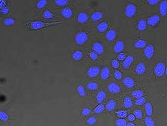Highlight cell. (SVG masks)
Returning <instances> with one entry per match:
<instances>
[{"mask_svg": "<svg viewBox=\"0 0 167 126\" xmlns=\"http://www.w3.org/2000/svg\"><path fill=\"white\" fill-rule=\"evenodd\" d=\"M114 78L117 80H120L122 78V74L119 70H115V72L114 73Z\"/></svg>", "mask_w": 167, "mask_h": 126, "instance_id": "b9f144b4", "label": "cell"}, {"mask_svg": "<svg viewBox=\"0 0 167 126\" xmlns=\"http://www.w3.org/2000/svg\"><path fill=\"white\" fill-rule=\"evenodd\" d=\"M145 102H146V99L145 97H142L136 100V104L137 105H142L144 103H145Z\"/></svg>", "mask_w": 167, "mask_h": 126, "instance_id": "ee69618b", "label": "cell"}, {"mask_svg": "<svg viewBox=\"0 0 167 126\" xmlns=\"http://www.w3.org/2000/svg\"><path fill=\"white\" fill-rule=\"evenodd\" d=\"M106 98V93L104 91H101L100 92H98V93L96 95V101L98 103H102L104 99Z\"/></svg>", "mask_w": 167, "mask_h": 126, "instance_id": "ffe728a7", "label": "cell"}, {"mask_svg": "<svg viewBox=\"0 0 167 126\" xmlns=\"http://www.w3.org/2000/svg\"><path fill=\"white\" fill-rule=\"evenodd\" d=\"M6 7V1L5 0H0V9Z\"/></svg>", "mask_w": 167, "mask_h": 126, "instance_id": "681fc988", "label": "cell"}, {"mask_svg": "<svg viewBox=\"0 0 167 126\" xmlns=\"http://www.w3.org/2000/svg\"><path fill=\"white\" fill-rule=\"evenodd\" d=\"M43 18L44 19H52L55 18V15L50 11V10H45L43 13Z\"/></svg>", "mask_w": 167, "mask_h": 126, "instance_id": "1f68e13d", "label": "cell"}, {"mask_svg": "<svg viewBox=\"0 0 167 126\" xmlns=\"http://www.w3.org/2000/svg\"><path fill=\"white\" fill-rule=\"evenodd\" d=\"M9 12V9L8 7H7V6H6L5 8H3V9H1V10H0V12H1V14L2 15H7V14H8Z\"/></svg>", "mask_w": 167, "mask_h": 126, "instance_id": "7dc6e473", "label": "cell"}, {"mask_svg": "<svg viewBox=\"0 0 167 126\" xmlns=\"http://www.w3.org/2000/svg\"><path fill=\"white\" fill-rule=\"evenodd\" d=\"M127 126H135V125L132 122H129V124H127Z\"/></svg>", "mask_w": 167, "mask_h": 126, "instance_id": "f5cc1de1", "label": "cell"}, {"mask_svg": "<svg viewBox=\"0 0 167 126\" xmlns=\"http://www.w3.org/2000/svg\"><path fill=\"white\" fill-rule=\"evenodd\" d=\"M103 17V14L101 12H94L91 15V20L92 21H98L102 19Z\"/></svg>", "mask_w": 167, "mask_h": 126, "instance_id": "ac0fdd59", "label": "cell"}, {"mask_svg": "<svg viewBox=\"0 0 167 126\" xmlns=\"http://www.w3.org/2000/svg\"><path fill=\"white\" fill-rule=\"evenodd\" d=\"M115 125L116 126H127V122L124 119L119 118L115 121Z\"/></svg>", "mask_w": 167, "mask_h": 126, "instance_id": "d6a6232c", "label": "cell"}, {"mask_svg": "<svg viewBox=\"0 0 167 126\" xmlns=\"http://www.w3.org/2000/svg\"><path fill=\"white\" fill-rule=\"evenodd\" d=\"M93 50L98 54H101L104 53V46L100 43H96L93 45Z\"/></svg>", "mask_w": 167, "mask_h": 126, "instance_id": "8fae6325", "label": "cell"}, {"mask_svg": "<svg viewBox=\"0 0 167 126\" xmlns=\"http://www.w3.org/2000/svg\"><path fill=\"white\" fill-rule=\"evenodd\" d=\"M136 13V7L135 4H130L125 8V15L127 18H132Z\"/></svg>", "mask_w": 167, "mask_h": 126, "instance_id": "277c9868", "label": "cell"}, {"mask_svg": "<svg viewBox=\"0 0 167 126\" xmlns=\"http://www.w3.org/2000/svg\"><path fill=\"white\" fill-rule=\"evenodd\" d=\"M100 73V68L96 66L90 67L88 70V76L90 78H94Z\"/></svg>", "mask_w": 167, "mask_h": 126, "instance_id": "52a82bcc", "label": "cell"}, {"mask_svg": "<svg viewBox=\"0 0 167 126\" xmlns=\"http://www.w3.org/2000/svg\"><path fill=\"white\" fill-rule=\"evenodd\" d=\"M88 39V36L86 32H80L78 33L75 37V41L77 44L82 45L84 44Z\"/></svg>", "mask_w": 167, "mask_h": 126, "instance_id": "7a4b0ae2", "label": "cell"}, {"mask_svg": "<svg viewBox=\"0 0 167 126\" xmlns=\"http://www.w3.org/2000/svg\"><path fill=\"white\" fill-rule=\"evenodd\" d=\"M88 19V15L85 12H82L78 15V22H79V23H81V24L85 23V22H87Z\"/></svg>", "mask_w": 167, "mask_h": 126, "instance_id": "9a60e30c", "label": "cell"}, {"mask_svg": "<svg viewBox=\"0 0 167 126\" xmlns=\"http://www.w3.org/2000/svg\"><path fill=\"white\" fill-rule=\"evenodd\" d=\"M160 20V18L158 15H153L148 18L146 23L151 26H155L159 23Z\"/></svg>", "mask_w": 167, "mask_h": 126, "instance_id": "8992f818", "label": "cell"}, {"mask_svg": "<svg viewBox=\"0 0 167 126\" xmlns=\"http://www.w3.org/2000/svg\"><path fill=\"white\" fill-rule=\"evenodd\" d=\"M146 22L145 20H140L137 24V28L140 31H144L146 28Z\"/></svg>", "mask_w": 167, "mask_h": 126, "instance_id": "cb8c5ba5", "label": "cell"}, {"mask_svg": "<svg viewBox=\"0 0 167 126\" xmlns=\"http://www.w3.org/2000/svg\"><path fill=\"white\" fill-rule=\"evenodd\" d=\"M165 64L162 62H160L156 64L154 71H155V74L157 77H160L164 75L165 73Z\"/></svg>", "mask_w": 167, "mask_h": 126, "instance_id": "3957f363", "label": "cell"}, {"mask_svg": "<svg viewBox=\"0 0 167 126\" xmlns=\"http://www.w3.org/2000/svg\"><path fill=\"white\" fill-rule=\"evenodd\" d=\"M123 105L124 106V107H126V108L131 107H132V105H133L132 100L131 99V98H130L129 97H126L124 99Z\"/></svg>", "mask_w": 167, "mask_h": 126, "instance_id": "d4e9b609", "label": "cell"}, {"mask_svg": "<svg viewBox=\"0 0 167 126\" xmlns=\"http://www.w3.org/2000/svg\"><path fill=\"white\" fill-rule=\"evenodd\" d=\"M135 116L134 115V114H130L129 116H128V119H129L130 122H132L135 120Z\"/></svg>", "mask_w": 167, "mask_h": 126, "instance_id": "f907efd6", "label": "cell"}, {"mask_svg": "<svg viewBox=\"0 0 167 126\" xmlns=\"http://www.w3.org/2000/svg\"><path fill=\"white\" fill-rule=\"evenodd\" d=\"M145 71H146V66L144 63H140L136 66V73L138 74V75H143V74L145 73Z\"/></svg>", "mask_w": 167, "mask_h": 126, "instance_id": "2e32d148", "label": "cell"}, {"mask_svg": "<svg viewBox=\"0 0 167 126\" xmlns=\"http://www.w3.org/2000/svg\"><path fill=\"white\" fill-rule=\"evenodd\" d=\"M0 126H1V125H0Z\"/></svg>", "mask_w": 167, "mask_h": 126, "instance_id": "11a10c76", "label": "cell"}, {"mask_svg": "<svg viewBox=\"0 0 167 126\" xmlns=\"http://www.w3.org/2000/svg\"><path fill=\"white\" fill-rule=\"evenodd\" d=\"M134 57L132 56L129 55V56H127L123 63V67L124 69H128L130 66V64L132 63Z\"/></svg>", "mask_w": 167, "mask_h": 126, "instance_id": "d6986e66", "label": "cell"}, {"mask_svg": "<svg viewBox=\"0 0 167 126\" xmlns=\"http://www.w3.org/2000/svg\"><path fill=\"white\" fill-rule=\"evenodd\" d=\"M147 2H148V3L150 5H156L158 4L159 1V0H149V1Z\"/></svg>", "mask_w": 167, "mask_h": 126, "instance_id": "816d5d0a", "label": "cell"}, {"mask_svg": "<svg viewBox=\"0 0 167 126\" xmlns=\"http://www.w3.org/2000/svg\"><path fill=\"white\" fill-rule=\"evenodd\" d=\"M9 115L7 113L3 111H0V120L3 122H7L9 120Z\"/></svg>", "mask_w": 167, "mask_h": 126, "instance_id": "f1b7e54d", "label": "cell"}, {"mask_svg": "<svg viewBox=\"0 0 167 126\" xmlns=\"http://www.w3.org/2000/svg\"><path fill=\"white\" fill-rule=\"evenodd\" d=\"M110 76V69L108 67H104L102 71H101V79L106 80L109 78Z\"/></svg>", "mask_w": 167, "mask_h": 126, "instance_id": "e0dca14e", "label": "cell"}, {"mask_svg": "<svg viewBox=\"0 0 167 126\" xmlns=\"http://www.w3.org/2000/svg\"><path fill=\"white\" fill-rule=\"evenodd\" d=\"M104 105L102 104H100V105H98L97 107H95L94 109V113L96 114H101V113H102L104 110Z\"/></svg>", "mask_w": 167, "mask_h": 126, "instance_id": "8d00e7d4", "label": "cell"}, {"mask_svg": "<svg viewBox=\"0 0 167 126\" xmlns=\"http://www.w3.org/2000/svg\"><path fill=\"white\" fill-rule=\"evenodd\" d=\"M116 101H114V100H110V101L108 102L106 104V110L109 111H111L114 110V109L116 107Z\"/></svg>", "mask_w": 167, "mask_h": 126, "instance_id": "7402d4cb", "label": "cell"}, {"mask_svg": "<svg viewBox=\"0 0 167 126\" xmlns=\"http://www.w3.org/2000/svg\"><path fill=\"white\" fill-rule=\"evenodd\" d=\"M132 97L136 99H140L143 97L144 95V92L142 91H140V90H136V91H133L132 93Z\"/></svg>", "mask_w": 167, "mask_h": 126, "instance_id": "4dcf8cb0", "label": "cell"}, {"mask_svg": "<svg viewBox=\"0 0 167 126\" xmlns=\"http://www.w3.org/2000/svg\"><path fill=\"white\" fill-rule=\"evenodd\" d=\"M60 22H45L42 21H34L29 24V28L32 30H40V29L52 26Z\"/></svg>", "mask_w": 167, "mask_h": 126, "instance_id": "6da1fadb", "label": "cell"}, {"mask_svg": "<svg viewBox=\"0 0 167 126\" xmlns=\"http://www.w3.org/2000/svg\"><path fill=\"white\" fill-rule=\"evenodd\" d=\"M154 53H155V48H154L153 45L149 44L148 46H146L144 50V54L146 58L148 59H150L152 58Z\"/></svg>", "mask_w": 167, "mask_h": 126, "instance_id": "5b68a950", "label": "cell"}, {"mask_svg": "<svg viewBox=\"0 0 167 126\" xmlns=\"http://www.w3.org/2000/svg\"><path fill=\"white\" fill-rule=\"evenodd\" d=\"M46 4H47V1H45V0H40V1H38L37 2L36 7L38 9H42L46 5Z\"/></svg>", "mask_w": 167, "mask_h": 126, "instance_id": "f35d334b", "label": "cell"}, {"mask_svg": "<svg viewBox=\"0 0 167 126\" xmlns=\"http://www.w3.org/2000/svg\"><path fill=\"white\" fill-rule=\"evenodd\" d=\"M134 115H135V117L138 119H141L143 117L142 112L141 110H140V109H136V110H135V111H134Z\"/></svg>", "mask_w": 167, "mask_h": 126, "instance_id": "ab89813d", "label": "cell"}, {"mask_svg": "<svg viewBox=\"0 0 167 126\" xmlns=\"http://www.w3.org/2000/svg\"><path fill=\"white\" fill-rule=\"evenodd\" d=\"M15 24V20L12 18H5L4 20V24L6 26H10L14 25Z\"/></svg>", "mask_w": 167, "mask_h": 126, "instance_id": "f546056e", "label": "cell"}, {"mask_svg": "<svg viewBox=\"0 0 167 126\" xmlns=\"http://www.w3.org/2000/svg\"><path fill=\"white\" fill-rule=\"evenodd\" d=\"M83 58V53L80 50H76L72 54V59L74 60H80Z\"/></svg>", "mask_w": 167, "mask_h": 126, "instance_id": "4316f807", "label": "cell"}, {"mask_svg": "<svg viewBox=\"0 0 167 126\" xmlns=\"http://www.w3.org/2000/svg\"><path fill=\"white\" fill-rule=\"evenodd\" d=\"M62 15L65 19H70L73 15V12L70 8H65L61 12Z\"/></svg>", "mask_w": 167, "mask_h": 126, "instance_id": "9c48e42d", "label": "cell"}, {"mask_svg": "<svg viewBox=\"0 0 167 126\" xmlns=\"http://www.w3.org/2000/svg\"><path fill=\"white\" fill-rule=\"evenodd\" d=\"M124 48V43L123 41L119 40L118 41L117 43L114 45V50L116 53H122Z\"/></svg>", "mask_w": 167, "mask_h": 126, "instance_id": "30bf717a", "label": "cell"}, {"mask_svg": "<svg viewBox=\"0 0 167 126\" xmlns=\"http://www.w3.org/2000/svg\"><path fill=\"white\" fill-rule=\"evenodd\" d=\"M165 73H166V75L167 76V67H166V69H165Z\"/></svg>", "mask_w": 167, "mask_h": 126, "instance_id": "db71d44e", "label": "cell"}, {"mask_svg": "<svg viewBox=\"0 0 167 126\" xmlns=\"http://www.w3.org/2000/svg\"><path fill=\"white\" fill-rule=\"evenodd\" d=\"M108 26H109V24H108L107 22H102V23L98 25L97 30L100 32H104L106 30Z\"/></svg>", "mask_w": 167, "mask_h": 126, "instance_id": "484cf974", "label": "cell"}, {"mask_svg": "<svg viewBox=\"0 0 167 126\" xmlns=\"http://www.w3.org/2000/svg\"><path fill=\"white\" fill-rule=\"evenodd\" d=\"M126 59V54L124 53H120L119 55L118 56V60L120 61H123Z\"/></svg>", "mask_w": 167, "mask_h": 126, "instance_id": "c3c4849f", "label": "cell"}, {"mask_svg": "<svg viewBox=\"0 0 167 126\" xmlns=\"http://www.w3.org/2000/svg\"><path fill=\"white\" fill-rule=\"evenodd\" d=\"M116 36V32L115 30H110L106 34V38L108 41H113Z\"/></svg>", "mask_w": 167, "mask_h": 126, "instance_id": "5bb4252c", "label": "cell"}, {"mask_svg": "<svg viewBox=\"0 0 167 126\" xmlns=\"http://www.w3.org/2000/svg\"><path fill=\"white\" fill-rule=\"evenodd\" d=\"M145 124L146 126H155V122L151 117L147 116L145 118Z\"/></svg>", "mask_w": 167, "mask_h": 126, "instance_id": "83f0119b", "label": "cell"}, {"mask_svg": "<svg viewBox=\"0 0 167 126\" xmlns=\"http://www.w3.org/2000/svg\"><path fill=\"white\" fill-rule=\"evenodd\" d=\"M123 83L128 88H132V87L135 85V82L132 78L130 77H126L125 79L123 80Z\"/></svg>", "mask_w": 167, "mask_h": 126, "instance_id": "4fadbf2b", "label": "cell"}, {"mask_svg": "<svg viewBox=\"0 0 167 126\" xmlns=\"http://www.w3.org/2000/svg\"><path fill=\"white\" fill-rule=\"evenodd\" d=\"M111 64H112V66L113 68H114V69H118V68H119L120 66L119 61H118L117 60H115V59L112 60V63H111Z\"/></svg>", "mask_w": 167, "mask_h": 126, "instance_id": "bcb514c9", "label": "cell"}, {"mask_svg": "<svg viewBox=\"0 0 167 126\" xmlns=\"http://www.w3.org/2000/svg\"><path fill=\"white\" fill-rule=\"evenodd\" d=\"M97 123V118L95 117H90L87 119L86 124L90 126H93Z\"/></svg>", "mask_w": 167, "mask_h": 126, "instance_id": "e575fe53", "label": "cell"}, {"mask_svg": "<svg viewBox=\"0 0 167 126\" xmlns=\"http://www.w3.org/2000/svg\"><path fill=\"white\" fill-rule=\"evenodd\" d=\"M160 14L162 16H165L167 14V1H162L159 7Z\"/></svg>", "mask_w": 167, "mask_h": 126, "instance_id": "7c38bea8", "label": "cell"}, {"mask_svg": "<svg viewBox=\"0 0 167 126\" xmlns=\"http://www.w3.org/2000/svg\"><path fill=\"white\" fill-rule=\"evenodd\" d=\"M55 4L58 6H64L68 4V1L67 0H55Z\"/></svg>", "mask_w": 167, "mask_h": 126, "instance_id": "60d3db41", "label": "cell"}, {"mask_svg": "<svg viewBox=\"0 0 167 126\" xmlns=\"http://www.w3.org/2000/svg\"><path fill=\"white\" fill-rule=\"evenodd\" d=\"M145 111H146L147 115L149 116V117H151L152 114H153V108H152V105L151 103L149 102L146 103Z\"/></svg>", "mask_w": 167, "mask_h": 126, "instance_id": "603a6c76", "label": "cell"}, {"mask_svg": "<svg viewBox=\"0 0 167 126\" xmlns=\"http://www.w3.org/2000/svg\"><path fill=\"white\" fill-rule=\"evenodd\" d=\"M87 88L89 90H96L98 88V85L95 82H90L87 84Z\"/></svg>", "mask_w": 167, "mask_h": 126, "instance_id": "d590c367", "label": "cell"}, {"mask_svg": "<svg viewBox=\"0 0 167 126\" xmlns=\"http://www.w3.org/2000/svg\"><path fill=\"white\" fill-rule=\"evenodd\" d=\"M90 57L91 58V59H92L93 60H96L98 59V54L95 53L94 51H92L89 54Z\"/></svg>", "mask_w": 167, "mask_h": 126, "instance_id": "f6af8a7d", "label": "cell"}, {"mask_svg": "<svg viewBox=\"0 0 167 126\" xmlns=\"http://www.w3.org/2000/svg\"><path fill=\"white\" fill-rule=\"evenodd\" d=\"M134 46H135L136 48H145L146 46V43L145 40L142 39L137 40L135 43V44H134Z\"/></svg>", "mask_w": 167, "mask_h": 126, "instance_id": "44dd1931", "label": "cell"}, {"mask_svg": "<svg viewBox=\"0 0 167 126\" xmlns=\"http://www.w3.org/2000/svg\"><path fill=\"white\" fill-rule=\"evenodd\" d=\"M91 109L88 108V107H85L82 109V116H87L89 114H90L91 113Z\"/></svg>", "mask_w": 167, "mask_h": 126, "instance_id": "7bdbcfd3", "label": "cell"}, {"mask_svg": "<svg viewBox=\"0 0 167 126\" xmlns=\"http://www.w3.org/2000/svg\"><path fill=\"white\" fill-rule=\"evenodd\" d=\"M116 115L119 117V118L124 119L127 117V112L124 110H119L116 112Z\"/></svg>", "mask_w": 167, "mask_h": 126, "instance_id": "74e56055", "label": "cell"}, {"mask_svg": "<svg viewBox=\"0 0 167 126\" xmlns=\"http://www.w3.org/2000/svg\"><path fill=\"white\" fill-rule=\"evenodd\" d=\"M108 90L112 93H119L120 91V88L119 85L115 83H110L108 86Z\"/></svg>", "mask_w": 167, "mask_h": 126, "instance_id": "ba28073f", "label": "cell"}, {"mask_svg": "<svg viewBox=\"0 0 167 126\" xmlns=\"http://www.w3.org/2000/svg\"><path fill=\"white\" fill-rule=\"evenodd\" d=\"M77 91L78 94L80 95L81 97H85L86 95V91H85V89L83 85H79L77 87Z\"/></svg>", "mask_w": 167, "mask_h": 126, "instance_id": "836d02e7", "label": "cell"}]
</instances>
